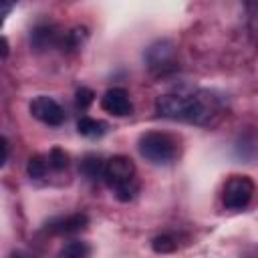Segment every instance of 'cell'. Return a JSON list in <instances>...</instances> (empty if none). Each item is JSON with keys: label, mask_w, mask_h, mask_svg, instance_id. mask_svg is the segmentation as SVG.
<instances>
[{"label": "cell", "mask_w": 258, "mask_h": 258, "mask_svg": "<svg viewBox=\"0 0 258 258\" xmlns=\"http://www.w3.org/2000/svg\"><path fill=\"white\" fill-rule=\"evenodd\" d=\"M220 107L222 101L210 91L167 93L155 101V109L161 117L187 123H206Z\"/></svg>", "instance_id": "6da1fadb"}, {"label": "cell", "mask_w": 258, "mask_h": 258, "mask_svg": "<svg viewBox=\"0 0 258 258\" xmlns=\"http://www.w3.org/2000/svg\"><path fill=\"white\" fill-rule=\"evenodd\" d=\"M139 153L155 165H167L175 159L177 147L169 135L149 131V133H143L139 137Z\"/></svg>", "instance_id": "7a4b0ae2"}, {"label": "cell", "mask_w": 258, "mask_h": 258, "mask_svg": "<svg viewBox=\"0 0 258 258\" xmlns=\"http://www.w3.org/2000/svg\"><path fill=\"white\" fill-rule=\"evenodd\" d=\"M254 181L248 175H232L222 194V202L228 210H244L254 196Z\"/></svg>", "instance_id": "3957f363"}, {"label": "cell", "mask_w": 258, "mask_h": 258, "mask_svg": "<svg viewBox=\"0 0 258 258\" xmlns=\"http://www.w3.org/2000/svg\"><path fill=\"white\" fill-rule=\"evenodd\" d=\"M103 179L107 181V185H111L113 189L129 183L135 179V165L127 155H113L111 159L105 161V173Z\"/></svg>", "instance_id": "277c9868"}, {"label": "cell", "mask_w": 258, "mask_h": 258, "mask_svg": "<svg viewBox=\"0 0 258 258\" xmlns=\"http://www.w3.org/2000/svg\"><path fill=\"white\" fill-rule=\"evenodd\" d=\"M30 113H32L34 119H38L40 123H44L48 127H58V125L64 123V111H62V107L54 99H50L46 95H38L36 99H32Z\"/></svg>", "instance_id": "5b68a950"}, {"label": "cell", "mask_w": 258, "mask_h": 258, "mask_svg": "<svg viewBox=\"0 0 258 258\" xmlns=\"http://www.w3.org/2000/svg\"><path fill=\"white\" fill-rule=\"evenodd\" d=\"M145 62L153 73H163L175 64V48L169 40H157L145 50Z\"/></svg>", "instance_id": "8992f818"}, {"label": "cell", "mask_w": 258, "mask_h": 258, "mask_svg": "<svg viewBox=\"0 0 258 258\" xmlns=\"http://www.w3.org/2000/svg\"><path fill=\"white\" fill-rule=\"evenodd\" d=\"M101 107L103 111L115 115V117H125L133 111V105L129 101V95L125 89H109L103 97H101Z\"/></svg>", "instance_id": "52a82bcc"}, {"label": "cell", "mask_w": 258, "mask_h": 258, "mask_svg": "<svg viewBox=\"0 0 258 258\" xmlns=\"http://www.w3.org/2000/svg\"><path fill=\"white\" fill-rule=\"evenodd\" d=\"M89 224V218L85 214H71L64 218H56L48 222V230L54 234H75L79 230H83Z\"/></svg>", "instance_id": "ba28073f"}, {"label": "cell", "mask_w": 258, "mask_h": 258, "mask_svg": "<svg viewBox=\"0 0 258 258\" xmlns=\"http://www.w3.org/2000/svg\"><path fill=\"white\" fill-rule=\"evenodd\" d=\"M30 44L38 52L48 50V48H52V46L58 44V32L52 26H48V24H40V26H36L30 32Z\"/></svg>", "instance_id": "9c48e42d"}, {"label": "cell", "mask_w": 258, "mask_h": 258, "mask_svg": "<svg viewBox=\"0 0 258 258\" xmlns=\"http://www.w3.org/2000/svg\"><path fill=\"white\" fill-rule=\"evenodd\" d=\"M79 171L87 179H99L105 173V161L99 155H87V157H83V161L79 165Z\"/></svg>", "instance_id": "30bf717a"}, {"label": "cell", "mask_w": 258, "mask_h": 258, "mask_svg": "<svg viewBox=\"0 0 258 258\" xmlns=\"http://www.w3.org/2000/svg\"><path fill=\"white\" fill-rule=\"evenodd\" d=\"M77 131L83 135V137H101L105 131H107V125L103 121H97L93 117H81L79 123H77Z\"/></svg>", "instance_id": "8fae6325"}, {"label": "cell", "mask_w": 258, "mask_h": 258, "mask_svg": "<svg viewBox=\"0 0 258 258\" xmlns=\"http://www.w3.org/2000/svg\"><path fill=\"white\" fill-rule=\"evenodd\" d=\"M89 254H91V246L87 242L73 240V242H67L60 248L58 258H89Z\"/></svg>", "instance_id": "7c38bea8"}, {"label": "cell", "mask_w": 258, "mask_h": 258, "mask_svg": "<svg viewBox=\"0 0 258 258\" xmlns=\"http://www.w3.org/2000/svg\"><path fill=\"white\" fill-rule=\"evenodd\" d=\"M46 169H48V159L40 157V155H32L28 159V165H26V171L32 179H40L46 175Z\"/></svg>", "instance_id": "4fadbf2b"}, {"label": "cell", "mask_w": 258, "mask_h": 258, "mask_svg": "<svg viewBox=\"0 0 258 258\" xmlns=\"http://www.w3.org/2000/svg\"><path fill=\"white\" fill-rule=\"evenodd\" d=\"M137 191H139V183H137V179H133L129 183H123V185L115 187V198L119 202H131L137 196Z\"/></svg>", "instance_id": "5bb4252c"}, {"label": "cell", "mask_w": 258, "mask_h": 258, "mask_svg": "<svg viewBox=\"0 0 258 258\" xmlns=\"http://www.w3.org/2000/svg\"><path fill=\"white\" fill-rule=\"evenodd\" d=\"M48 167H52V169H56V171H60V169H64L67 165H69V155L60 149V147H54V149H50V153H48Z\"/></svg>", "instance_id": "9a60e30c"}, {"label": "cell", "mask_w": 258, "mask_h": 258, "mask_svg": "<svg viewBox=\"0 0 258 258\" xmlns=\"http://www.w3.org/2000/svg\"><path fill=\"white\" fill-rule=\"evenodd\" d=\"M151 248L157 254H167V252H173L177 248V244H175V240L171 236H157V238H153Z\"/></svg>", "instance_id": "2e32d148"}, {"label": "cell", "mask_w": 258, "mask_h": 258, "mask_svg": "<svg viewBox=\"0 0 258 258\" xmlns=\"http://www.w3.org/2000/svg\"><path fill=\"white\" fill-rule=\"evenodd\" d=\"M93 99H95V93H93L91 89L83 87V89H79V91H77V107L87 109V107L93 103Z\"/></svg>", "instance_id": "e0dca14e"}, {"label": "cell", "mask_w": 258, "mask_h": 258, "mask_svg": "<svg viewBox=\"0 0 258 258\" xmlns=\"http://www.w3.org/2000/svg\"><path fill=\"white\" fill-rule=\"evenodd\" d=\"M8 161V141L6 137H2V165Z\"/></svg>", "instance_id": "ac0fdd59"}, {"label": "cell", "mask_w": 258, "mask_h": 258, "mask_svg": "<svg viewBox=\"0 0 258 258\" xmlns=\"http://www.w3.org/2000/svg\"><path fill=\"white\" fill-rule=\"evenodd\" d=\"M12 258H28V256H24V254H20V252H16V254H12Z\"/></svg>", "instance_id": "d6986e66"}]
</instances>
